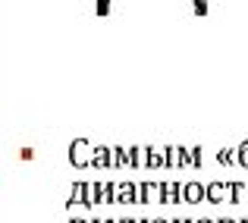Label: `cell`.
I'll return each mask as SVG.
<instances>
[{"label": "cell", "instance_id": "1", "mask_svg": "<svg viewBox=\"0 0 248 223\" xmlns=\"http://www.w3.org/2000/svg\"><path fill=\"white\" fill-rule=\"evenodd\" d=\"M73 223H82V220H73Z\"/></svg>", "mask_w": 248, "mask_h": 223}, {"label": "cell", "instance_id": "2", "mask_svg": "<svg viewBox=\"0 0 248 223\" xmlns=\"http://www.w3.org/2000/svg\"><path fill=\"white\" fill-rule=\"evenodd\" d=\"M223 223H232V220H223Z\"/></svg>", "mask_w": 248, "mask_h": 223}, {"label": "cell", "instance_id": "3", "mask_svg": "<svg viewBox=\"0 0 248 223\" xmlns=\"http://www.w3.org/2000/svg\"><path fill=\"white\" fill-rule=\"evenodd\" d=\"M157 223H160V220H157Z\"/></svg>", "mask_w": 248, "mask_h": 223}]
</instances>
